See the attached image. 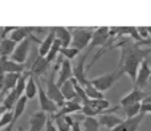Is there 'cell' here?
I'll return each mask as SVG.
<instances>
[{
    "instance_id": "35",
    "label": "cell",
    "mask_w": 151,
    "mask_h": 131,
    "mask_svg": "<svg viewBox=\"0 0 151 131\" xmlns=\"http://www.w3.org/2000/svg\"><path fill=\"white\" fill-rule=\"evenodd\" d=\"M15 29H16V26H3V28H1V40L8 39L7 34L9 33V36H11V33H12Z\"/></svg>"
},
{
    "instance_id": "17",
    "label": "cell",
    "mask_w": 151,
    "mask_h": 131,
    "mask_svg": "<svg viewBox=\"0 0 151 131\" xmlns=\"http://www.w3.org/2000/svg\"><path fill=\"white\" fill-rule=\"evenodd\" d=\"M49 66H50V64L47 61V58L41 57V56H36V58L33 60V64H32L29 72H31L35 77L39 78L41 74H45L49 70Z\"/></svg>"
},
{
    "instance_id": "26",
    "label": "cell",
    "mask_w": 151,
    "mask_h": 131,
    "mask_svg": "<svg viewBox=\"0 0 151 131\" xmlns=\"http://www.w3.org/2000/svg\"><path fill=\"white\" fill-rule=\"evenodd\" d=\"M141 109H142V103H135V105H130L122 107L123 114L126 115V118H134V117L141 114Z\"/></svg>"
},
{
    "instance_id": "39",
    "label": "cell",
    "mask_w": 151,
    "mask_h": 131,
    "mask_svg": "<svg viewBox=\"0 0 151 131\" xmlns=\"http://www.w3.org/2000/svg\"><path fill=\"white\" fill-rule=\"evenodd\" d=\"M16 131H24V129H23V126H19V127H17V130H16Z\"/></svg>"
},
{
    "instance_id": "15",
    "label": "cell",
    "mask_w": 151,
    "mask_h": 131,
    "mask_svg": "<svg viewBox=\"0 0 151 131\" xmlns=\"http://www.w3.org/2000/svg\"><path fill=\"white\" fill-rule=\"evenodd\" d=\"M81 110H82V103H80L76 100L66 101L65 105H64L57 113L50 117H52V119H55V118H57V117H64V115H70V114H76V113H81Z\"/></svg>"
},
{
    "instance_id": "22",
    "label": "cell",
    "mask_w": 151,
    "mask_h": 131,
    "mask_svg": "<svg viewBox=\"0 0 151 131\" xmlns=\"http://www.w3.org/2000/svg\"><path fill=\"white\" fill-rule=\"evenodd\" d=\"M17 48V42H15L13 40L8 39L1 40V44H0V54L1 57H11L13 54V52Z\"/></svg>"
},
{
    "instance_id": "7",
    "label": "cell",
    "mask_w": 151,
    "mask_h": 131,
    "mask_svg": "<svg viewBox=\"0 0 151 131\" xmlns=\"http://www.w3.org/2000/svg\"><path fill=\"white\" fill-rule=\"evenodd\" d=\"M89 52L86 50V53L83 56H81V58L78 60V62L73 66V78L77 79V82L81 86H88L90 84V79L86 78V70H85V60L88 57Z\"/></svg>"
},
{
    "instance_id": "11",
    "label": "cell",
    "mask_w": 151,
    "mask_h": 131,
    "mask_svg": "<svg viewBox=\"0 0 151 131\" xmlns=\"http://www.w3.org/2000/svg\"><path fill=\"white\" fill-rule=\"evenodd\" d=\"M21 74L17 73H5L3 74V82H1V97L4 98L8 93L16 89L19 79H20Z\"/></svg>"
},
{
    "instance_id": "8",
    "label": "cell",
    "mask_w": 151,
    "mask_h": 131,
    "mask_svg": "<svg viewBox=\"0 0 151 131\" xmlns=\"http://www.w3.org/2000/svg\"><path fill=\"white\" fill-rule=\"evenodd\" d=\"M73 78V66H72L69 60H61L60 66H58V74H57V82L58 87H61L65 82H68L69 79Z\"/></svg>"
},
{
    "instance_id": "29",
    "label": "cell",
    "mask_w": 151,
    "mask_h": 131,
    "mask_svg": "<svg viewBox=\"0 0 151 131\" xmlns=\"http://www.w3.org/2000/svg\"><path fill=\"white\" fill-rule=\"evenodd\" d=\"M78 53H80V50L76 49L73 47H69V48H63V49L60 50V54H63L64 57L66 58V60H73L78 56Z\"/></svg>"
},
{
    "instance_id": "20",
    "label": "cell",
    "mask_w": 151,
    "mask_h": 131,
    "mask_svg": "<svg viewBox=\"0 0 151 131\" xmlns=\"http://www.w3.org/2000/svg\"><path fill=\"white\" fill-rule=\"evenodd\" d=\"M27 101H28V98H27L25 95H23V97H21L20 100H19V102L16 103L15 109H13V121H12V123H11L9 126L7 127V129L3 130V131H11V130H12L13 125H15L16 122L19 121V118H20V117L23 115L24 110H25V107H27Z\"/></svg>"
},
{
    "instance_id": "38",
    "label": "cell",
    "mask_w": 151,
    "mask_h": 131,
    "mask_svg": "<svg viewBox=\"0 0 151 131\" xmlns=\"http://www.w3.org/2000/svg\"><path fill=\"white\" fill-rule=\"evenodd\" d=\"M137 44H138L139 47H142V45H149V47H151V37H149L147 40H142V41L137 42Z\"/></svg>"
},
{
    "instance_id": "36",
    "label": "cell",
    "mask_w": 151,
    "mask_h": 131,
    "mask_svg": "<svg viewBox=\"0 0 151 131\" xmlns=\"http://www.w3.org/2000/svg\"><path fill=\"white\" fill-rule=\"evenodd\" d=\"M45 131H58V130H57V126H56V125H53V119L50 118V117L48 118V121H47Z\"/></svg>"
},
{
    "instance_id": "12",
    "label": "cell",
    "mask_w": 151,
    "mask_h": 131,
    "mask_svg": "<svg viewBox=\"0 0 151 131\" xmlns=\"http://www.w3.org/2000/svg\"><path fill=\"white\" fill-rule=\"evenodd\" d=\"M146 114L141 113L139 115L134 117V118H126L121 125H118L114 130L111 131H138L139 126H141L142 121H143Z\"/></svg>"
},
{
    "instance_id": "27",
    "label": "cell",
    "mask_w": 151,
    "mask_h": 131,
    "mask_svg": "<svg viewBox=\"0 0 151 131\" xmlns=\"http://www.w3.org/2000/svg\"><path fill=\"white\" fill-rule=\"evenodd\" d=\"M85 92H86V95L89 97V100H102L104 98V93L99 92L94 85H91V82L85 86Z\"/></svg>"
},
{
    "instance_id": "21",
    "label": "cell",
    "mask_w": 151,
    "mask_h": 131,
    "mask_svg": "<svg viewBox=\"0 0 151 131\" xmlns=\"http://www.w3.org/2000/svg\"><path fill=\"white\" fill-rule=\"evenodd\" d=\"M60 89H61V93H63L64 98H65V101H73V100H76V101H78L80 103H82V102H81V100L78 98L77 92H76V87H74V84H73V81H72V79H69L68 82H65V84H64Z\"/></svg>"
},
{
    "instance_id": "1",
    "label": "cell",
    "mask_w": 151,
    "mask_h": 131,
    "mask_svg": "<svg viewBox=\"0 0 151 131\" xmlns=\"http://www.w3.org/2000/svg\"><path fill=\"white\" fill-rule=\"evenodd\" d=\"M114 47L121 48V58L118 68L123 72V74H127L135 84L138 70L141 68V64L151 54L150 49H142L137 42H131L130 39H123L121 42L115 44Z\"/></svg>"
},
{
    "instance_id": "23",
    "label": "cell",
    "mask_w": 151,
    "mask_h": 131,
    "mask_svg": "<svg viewBox=\"0 0 151 131\" xmlns=\"http://www.w3.org/2000/svg\"><path fill=\"white\" fill-rule=\"evenodd\" d=\"M24 95H25L28 100H33L36 95H39V84H37V78L33 74H31V77L28 78Z\"/></svg>"
},
{
    "instance_id": "6",
    "label": "cell",
    "mask_w": 151,
    "mask_h": 131,
    "mask_svg": "<svg viewBox=\"0 0 151 131\" xmlns=\"http://www.w3.org/2000/svg\"><path fill=\"white\" fill-rule=\"evenodd\" d=\"M151 95V93L149 92H143L142 89L139 87L134 86V89L131 90L129 94H126L122 100L119 101L121 103V107H126V106H130V105H135V103H142L146 98H149Z\"/></svg>"
},
{
    "instance_id": "28",
    "label": "cell",
    "mask_w": 151,
    "mask_h": 131,
    "mask_svg": "<svg viewBox=\"0 0 151 131\" xmlns=\"http://www.w3.org/2000/svg\"><path fill=\"white\" fill-rule=\"evenodd\" d=\"M63 49V45H61V42L58 41L57 39L55 40V44H53V47H52V49H50V52L48 53V56L45 58H47V61L49 64H52L53 61L56 60V58H57V54L58 53H60V50Z\"/></svg>"
},
{
    "instance_id": "18",
    "label": "cell",
    "mask_w": 151,
    "mask_h": 131,
    "mask_svg": "<svg viewBox=\"0 0 151 131\" xmlns=\"http://www.w3.org/2000/svg\"><path fill=\"white\" fill-rule=\"evenodd\" d=\"M56 33V39L61 42L63 48H69L72 45V40H73V36H72V32L69 28H63V26H56L53 28Z\"/></svg>"
},
{
    "instance_id": "13",
    "label": "cell",
    "mask_w": 151,
    "mask_h": 131,
    "mask_svg": "<svg viewBox=\"0 0 151 131\" xmlns=\"http://www.w3.org/2000/svg\"><path fill=\"white\" fill-rule=\"evenodd\" d=\"M29 49H31V40L27 39V40H24L23 42L17 44V48H16V50L13 52V54L11 56V58L19 64H24L27 61V58H28Z\"/></svg>"
},
{
    "instance_id": "5",
    "label": "cell",
    "mask_w": 151,
    "mask_h": 131,
    "mask_svg": "<svg viewBox=\"0 0 151 131\" xmlns=\"http://www.w3.org/2000/svg\"><path fill=\"white\" fill-rule=\"evenodd\" d=\"M37 84H39V103H40V109H41V111H44V113L52 114L53 115V114H56L58 110H60V107H58V106L49 98V95L47 94V90L42 89V85H41V82H40L39 78H37Z\"/></svg>"
},
{
    "instance_id": "30",
    "label": "cell",
    "mask_w": 151,
    "mask_h": 131,
    "mask_svg": "<svg viewBox=\"0 0 151 131\" xmlns=\"http://www.w3.org/2000/svg\"><path fill=\"white\" fill-rule=\"evenodd\" d=\"M50 118H52V117H50ZM53 121H55V125L57 126L58 131H72V127L69 126V123L65 121L64 117H57V118H55Z\"/></svg>"
},
{
    "instance_id": "25",
    "label": "cell",
    "mask_w": 151,
    "mask_h": 131,
    "mask_svg": "<svg viewBox=\"0 0 151 131\" xmlns=\"http://www.w3.org/2000/svg\"><path fill=\"white\" fill-rule=\"evenodd\" d=\"M82 129L83 131H98L99 130V121L96 117H85L82 122Z\"/></svg>"
},
{
    "instance_id": "31",
    "label": "cell",
    "mask_w": 151,
    "mask_h": 131,
    "mask_svg": "<svg viewBox=\"0 0 151 131\" xmlns=\"http://www.w3.org/2000/svg\"><path fill=\"white\" fill-rule=\"evenodd\" d=\"M13 121V111H7L1 115V119H0V127L4 129V127H8Z\"/></svg>"
},
{
    "instance_id": "19",
    "label": "cell",
    "mask_w": 151,
    "mask_h": 131,
    "mask_svg": "<svg viewBox=\"0 0 151 131\" xmlns=\"http://www.w3.org/2000/svg\"><path fill=\"white\" fill-rule=\"evenodd\" d=\"M55 40H56V33H55V31H53V28H52L49 31V33L47 34V37H45V39L41 41V44H40L39 56H41V57H47L48 53H49L50 49H52L53 44H55Z\"/></svg>"
},
{
    "instance_id": "24",
    "label": "cell",
    "mask_w": 151,
    "mask_h": 131,
    "mask_svg": "<svg viewBox=\"0 0 151 131\" xmlns=\"http://www.w3.org/2000/svg\"><path fill=\"white\" fill-rule=\"evenodd\" d=\"M86 105H90L91 107H94L98 113H101V114H104L105 111H107V110L111 109L110 102L107 100H105V98H102V100H90Z\"/></svg>"
},
{
    "instance_id": "40",
    "label": "cell",
    "mask_w": 151,
    "mask_h": 131,
    "mask_svg": "<svg viewBox=\"0 0 151 131\" xmlns=\"http://www.w3.org/2000/svg\"><path fill=\"white\" fill-rule=\"evenodd\" d=\"M147 31H149V33H150V36H151V26H147Z\"/></svg>"
},
{
    "instance_id": "37",
    "label": "cell",
    "mask_w": 151,
    "mask_h": 131,
    "mask_svg": "<svg viewBox=\"0 0 151 131\" xmlns=\"http://www.w3.org/2000/svg\"><path fill=\"white\" fill-rule=\"evenodd\" d=\"M72 131H83V129H82V123H81V122H78V121H76L74 126L72 127Z\"/></svg>"
},
{
    "instance_id": "10",
    "label": "cell",
    "mask_w": 151,
    "mask_h": 131,
    "mask_svg": "<svg viewBox=\"0 0 151 131\" xmlns=\"http://www.w3.org/2000/svg\"><path fill=\"white\" fill-rule=\"evenodd\" d=\"M48 114L44 111H36L31 115L29 118V130L28 131H42L45 130L47 126V121H48Z\"/></svg>"
},
{
    "instance_id": "3",
    "label": "cell",
    "mask_w": 151,
    "mask_h": 131,
    "mask_svg": "<svg viewBox=\"0 0 151 131\" xmlns=\"http://www.w3.org/2000/svg\"><path fill=\"white\" fill-rule=\"evenodd\" d=\"M122 76H123V72L119 68H117L114 72H111V73L104 74V76H99V77H97V78L90 79V82L99 92L104 93V92H106V90H109L110 87L117 82V79H119Z\"/></svg>"
},
{
    "instance_id": "2",
    "label": "cell",
    "mask_w": 151,
    "mask_h": 131,
    "mask_svg": "<svg viewBox=\"0 0 151 131\" xmlns=\"http://www.w3.org/2000/svg\"><path fill=\"white\" fill-rule=\"evenodd\" d=\"M69 29H70L72 36H73V40H72V47L73 48L81 52L83 48L90 45L94 34L93 28H72V26H69Z\"/></svg>"
},
{
    "instance_id": "32",
    "label": "cell",
    "mask_w": 151,
    "mask_h": 131,
    "mask_svg": "<svg viewBox=\"0 0 151 131\" xmlns=\"http://www.w3.org/2000/svg\"><path fill=\"white\" fill-rule=\"evenodd\" d=\"M81 113L83 114L85 117H96V115H101V113L96 110L94 107H91L90 105H82V110Z\"/></svg>"
},
{
    "instance_id": "14",
    "label": "cell",
    "mask_w": 151,
    "mask_h": 131,
    "mask_svg": "<svg viewBox=\"0 0 151 131\" xmlns=\"http://www.w3.org/2000/svg\"><path fill=\"white\" fill-rule=\"evenodd\" d=\"M1 70H3V74L5 73L23 74L25 72V65L16 62L11 57H1Z\"/></svg>"
},
{
    "instance_id": "4",
    "label": "cell",
    "mask_w": 151,
    "mask_h": 131,
    "mask_svg": "<svg viewBox=\"0 0 151 131\" xmlns=\"http://www.w3.org/2000/svg\"><path fill=\"white\" fill-rule=\"evenodd\" d=\"M47 94L49 95V98L60 109L65 105L66 101H65V98H64L63 93H61V89L58 87L57 82L55 81V72H53V73H50L49 78H48V81H47Z\"/></svg>"
},
{
    "instance_id": "34",
    "label": "cell",
    "mask_w": 151,
    "mask_h": 131,
    "mask_svg": "<svg viewBox=\"0 0 151 131\" xmlns=\"http://www.w3.org/2000/svg\"><path fill=\"white\" fill-rule=\"evenodd\" d=\"M137 31H138L139 36L142 37V40H147V39H149L150 33H149V31H147V26H138V28H137Z\"/></svg>"
},
{
    "instance_id": "16",
    "label": "cell",
    "mask_w": 151,
    "mask_h": 131,
    "mask_svg": "<svg viewBox=\"0 0 151 131\" xmlns=\"http://www.w3.org/2000/svg\"><path fill=\"white\" fill-rule=\"evenodd\" d=\"M98 121H99V125H101L102 127H105L106 130L111 131V130H114L118 125L122 123L125 119H122V118H119V117L114 115L113 113H104V114H101V115H99Z\"/></svg>"
},
{
    "instance_id": "33",
    "label": "cell",
    "mask_w": 151,
    "mask_h": 131,
    "mask_svg": "<svg viewBox=\"0 0 151 131\" xmlns=\"http://www.w3.org/2000/svg\"><path fill=\"white\" fill-rule=\"evenodd\" d=\"M141 113L143 114H151V95L149 98H146V100L142 102V109H141Z\"/></svg>"
},
{
    "instance_id": "9",
    "label": "cell",
    "mask_w": 151,
    "mask_h": 131,
    "mask_svg": "<svg viewBox=\"0 0 151 131\" xmlns=\"http://www.w3.org/2000/svg\"><path fill=\"white\" fill-rule=\"evenodd\" d=\"M149 81H151V66L149 64V58L143 61L141 64V68L138 70V76H137V81H135V86L139 87V89H143Z\"/></svg>"
}]
</instances>
